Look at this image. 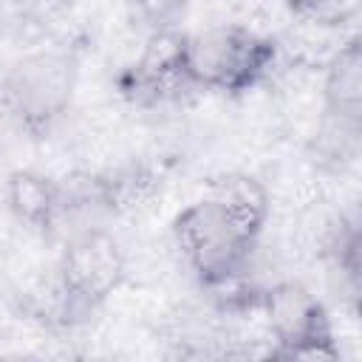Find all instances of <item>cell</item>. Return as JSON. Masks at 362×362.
<instances>
[{"instance_id": "cell-10", "label": "cell", "mask_w": 362, "mask_h": 362, "mask_svg": "<svg viewBox=\"0 0 362 362\" xmlns=\"http://www.w3.org/2000/svg\"><path fill=\"white\" fill-rule=\"evenodd\" d=\"M294 20L328 25V28H342L356 17L359 0H283Z\"/></svg>"}, {"instance_id": "cell-1", "label": "cell", "mask_w": 362, "mask_h": 362, "mask_svg": "<svg viewBox=\"0 0 362 362\" xmlns=\"http://www.w3.org/2000/svg\"><path fill=\"white\" fill-rule=\"evenodd\" d=\"M280 45L246 25H218L187 37V82L192 88L243 93L277 62Z\"/></svg>"}, {"instance_id": "cell-11", "label": "cell", "mask_w": 362, "mask_h": 362, "mask_svg": "<svg viewBox=\"0 0 362 362\" xmlns=\"http://www.w3.org/2000/svg\"><path fill=\"white\" fill-rule=\"evenodd\" d=\"M189 0H133L139 17L153 28H175V23L181 20L184 8Z\"/></svg>"}, {"instance_id": "cell-2", "label": "cell", "mask_w": 362, "mask_h": 362, "mask_svg": "<svg viewBox=\"0 0 362 362\" xmlns=\"http://www.w3.org/2000/svg\"><path fill=\"white\" fill-rule=\"evenodd\" d=\"M175 243L204 286H229L249 266L257 238L218 201L201 198L173 218Z\"/></svg>"}, {"instance_id": "cell-9", "label": "cell", "mask_w": 362, "mask_h": 362, "mask_svg": "<svg viewBox=\"0 0 362 362\" xmlns=\"http://www.w3.org/2000/svg\"><path fill=\"white\" fill-rule=\"evenodd\" d=\"M206 198L218 201L246 232L260 238L266 221H269V189L246 173H226L209 181Z\"/></svg>"}, {"instance_id": "cell-4", "label": "cell", "mask_w": 362, "mask_h": 362, "mask_svg": "<svg viewBox=\"0 0 362 362\" xmlns=\"http://www.w3.org/2000/svg\"><path fill=\"white\" fill-rule=\"evenodd\" d=\"M124 280V255L113 235L102 229L74 238L59 260L65 317H85L99 308Z\"/></svg>"}, {"instance_id": "cell-3", "label": "cell", "mask_w": 362, "mask_h": 362, "mask_svg": "<svg viewBox=\"0 0 362 362\" xmlns=\"http://www.w3.org/2000/svg\"><path fill=\"white\" fill-rule=\"evenodd\" d=\"M272 337L277 339L274 356L286 359H337L339 348L331 334V320L322 303L300 283H277L257 297Z\"/></svg>"}, {"instance_id": "cell-8", "label": "cell", "mask_w": 362, "mask_h": 362, "mask_svg": "<svg viewBox=\"0 0 362 362\" xmlns=\"http://www.w3.org/2000/svg\"><path fill=\"white\" fill-rule=\"evenodd\" d=\"M6 198H8L11 212L23 223L42 229V232L54 226L65 204L62 187L37 170H14L6 181Z\"/></svg>"}, {"instance_id": "cell-12", "label": "cell", "mask_w": 362, "mask_h": 362, "mask_svg": "<svg viewBox=\"0 0 362 362\" xmlns=\"http://www.w3.org/2000/svg\"><path fill=\"white\" fill-rule=\"evenodd\" d=\"M48 3H54V6H76L82 0H48Z\"/></svg>"}, {"instance_id": "cell-5", "label": "cell", "mask_w": 362, "mask_h": 362, "mask_svg": "<svg viewBox=\"0 0 362 362\" xmlns=\"http://www.w3.org/2000/svg\"><path fill=\"white\" fill-rule=\"evenodd\" d=\"M187 37L178 28H158L147 37L139 59L122 76V90L139 105H158L178 96L187 82Z\"/></svg>"}, {"instance_id": "cell-6", "label": "cell", "mask_w": 362, "mask_h": 362, "mask_svg": "<svg viewBox=\"0 0 362 362\" xmlns=\"http://www.w3.org/2000/svg\"><path fill=\"white\" fill-rule=\"evenodd\" d=\"M17 110L28 127H48L71 96V71L54 57H37L17 68L11 85Z\"/></svg>"}, {"instance_id": "cell-7", "label": "cell", "mask_w": 362, "mask_h": 362, "mask_svg": "<svg viewBox=\"0 0 362 362\" xmlns=\"http://www.w3.org/2000/svg\"><path fill=\"white\" fill-rule=\"evenodd\" d=\"M325 79H322V102L325 110L342 124L359 127L362 116V37L351 34L342 45L328 57Z\"/></svg>"}]
</instances>
